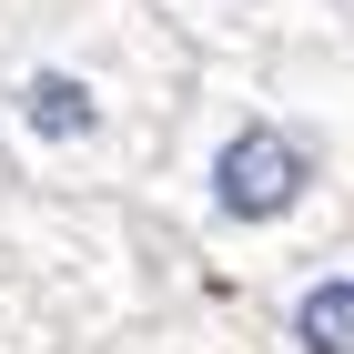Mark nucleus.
<instances>
[{"mask_svg": "<svg viewBox=\"0 0 354 354\" xmlns=\"http://www.w3.org/2000/svg\"><path fill=\"white\" fill-rule=\"evenodd\" d=\"M142 122H152V102H132V61H111L102 41H51L0 91L10 152L30 172H51V183H102L142 142Z\"/></svg>", "mask_w": 354, "mask_h": 354, "instance_id": "obj_2", "label": "nucleus"}, {"mask_svg": "<svg viewBox=\"0 0 354 354\" xmlns=\"http://www.w3.org/2000/svg\"><path fill=\"white\" fill-rule=\"evenodd\" d=\"M324 192H334L324 132H314L304 111H273V102H223L213 132L192 142V162H183L192 223H213V233H233V243L304 233Z\"/></svg>", "mask_w": 354, "mask_h": 354, "instance_id": "obj_1", "label": "nucleus"}, {"mask_svg": "<svg viewBox=\"0 0 354 354\" xmlns=\"http://www.w3.org/2000/svg\"><path fill=\"white\" fill-rule=\"evenodd\" d=\"M273 354H354V253L304 263L273 294Z\"/></svg>", "mask_w": 354, "mask_h": 354, "instance_id": "obj_3", "label": "nucleus"}]
</instances>
